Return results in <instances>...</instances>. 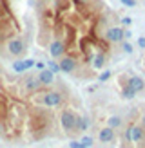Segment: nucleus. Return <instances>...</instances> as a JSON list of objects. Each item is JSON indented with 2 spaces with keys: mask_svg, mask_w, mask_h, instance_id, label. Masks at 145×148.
Here are the masks:
<instances>
[{
  "mask_svg": "<svg viewBox=\"0 0 145 148\" xmlns=\"http://www.w3.org/2000/svg\"><path fill=\"white\" fill-rule=\"evenodd\" d=\"M89 127H91V119L87 117V114H80L78 117H76V136L80 137V136H84L87 130H89Z\"/></svg>",
  "mask_w": 145,
  "mask_h": 148,
  "instance_id": "4",
  "label": "nucleus"
},
{
  "mask_svg": "<svg viewBox=\"0 0 145 148\" xmlns=\"http://www.w3.org/2000/svg\"><path fill=\"white\" fill-rule=\"evenodd\" d=\"M122 96H123L125 99H134L136 92H134V90H133V88H130L129 85H125V87H123V90H122Z\"/></svg>",
  "mask_w": 145,
  "mask_h": 148,
  "instance_id": "7",
  "label": "nucleus"
},
{
  "mask_svg": "<svg viewBox=\"0 0 145 148\" xmlns=\"http://www.w3.org/2000/svg\"><path fill=\"white\" fill-rule=\"evenodd\" d=\"M33 42V0H0V60H20Z\"/></svg>",
  "mask_w": 145,
  "mask_h": 148,
  "instance_id": "3",
  "label": "nucleus"
},
{
  "mask_svg": "<svg viewBox=\"0 0 145 148\" xmlns=\"http://www.w3.org/2000/svg\"><path fill=\"white\" fill-rule=\"evenodd\" d=\"M78 141L82 143V146H84V148H91V146H93V137L85 136V134H84V136H80V139H78Z\"/></svg>",
  "mask_w": 145,
  "mask_h": 148,
  "instance_id": "8",
  "label": "nucleus"
},
{
  "mask_svg": "<svg viewBox=\"0 0 145 148\" xmlns=\"http://www.w3.org/2000/svg\"><path fill=\"white\" fill-rule=\"evenodd\" d=\"M122 125H123V121H122V117H118V116H113L111 119H109V127H111L113 130L116 127H122Z\"/></svg>",
  "mask_w": 145,
  "mask_h": 148,
  "instance_id": "9",
  "label": "nucleus"
},
{
  "mask_svg": "<svg viewBox=\"0 0 145 148\" xmlns=\"http://www.w3.org/2000/svg\"><path fill=\"white\" fill-rule=\"evenodd\" d=\"M98 139H100V143H111L113 139H114V130L111 127H105V128H102L98 132Z\"/></svg>",
  "mask_w": 145,
  "mask_h": 148,
  "instance_id": "6",
  "label": "nucleus"
},
{
  "mask_svg": "<svg viewBox=\"0 0 145 148\" xmlns=\"http://www.w3.org/2000/svg\"><path fill=\"white\" fill-rule=\"evenodd\" d=\"M55 85H44L38 72L7 69L0 60V143L31 146L46 139L65 137L60 114L46 105V94Z\"/></svg>",
  "mask_w": 145,
  "mask_h": 148,
  "instance_id": "2",
  "label": "nucleus"
},
{
  "mask_svg": "<svg viewBox=\"0 0 145 148\" xmlns=\"http://www.w3.org/2000/svg\"><path fill=\"white\" fill-rule=\"evenodd\" d=\"M127 85L133 88V90L138 94V92H143L145 90V79L142 76H136V74H133V76H129L127 79Z\"/></svg>",
  "mask_w": 145,
  "mask_h": 148,
  "instance_id": "5",
  "label": "nucleus"
},
{
  "mask_svg": "<svg viewBox=\"0 0 145 148\" xmlns=\"http://www.w3.org/2000/svg\"><path fill=\"white\" fill-rule=\"evenodd\" d=\"M120 45H122V51H123V53H127V54H130V53H133V45H130V42L123 40V42L120 43Z\"/></svg>",
  "mask_w": 145,
  "mask_h": 148,
  "instance_id": "10",
  "label": "nucleus"
},
{
  "mask_svg": "<svg viewBox=\"0 0 145 148\" xmlns=\"http://www.w3.org/2000/svg\"><path fill=\"white\" fill-rule=\"evenodd\" d=\"M109 74H111V72H109V71H105V72H102V74H100V76H98V78H100L102 81H105V79L109 78Z\"/></svg>",
  "mask_w": 145,
  "mask_h": 148,
  "instance_id": "12",
  "label": "nucleus"
},
{
  "mask_svg": "<svg viewBox=\"0 0 145 148\" xmlns=\"http://www.w3.org/2000/svg\"><path fill=\"white\" fill-rule=\"evenodd\" d=\"M138 45H140V47H145V38H138Z\"/></svg>",
  "mask_w": 145,
  "mask_h": 148,
  "instance_id": "13",
  "label": "nucleus"
},
{
  "mask_svg": "<svg viewBox=\"0 0 145 148\" xmlns=\"http://www.w3.org/2000/svg\"><path fill=\"white\" fill-rule=\"evenodd\" d=\"M35 43L47 49L60 42L65 56L78 65V79H94L93 60L104 54L109 62L116 54V45L107 40V33L118 25L116 13L105 0H33Z\"/></svg>",
  "mask_w": 145,
  "mask_h": 148,
  "instance_id": "1",
  "label": "nucleus"
},
{
  "mask_svg": "<svg viewBox=\"0 0 145 148\" xmlns=\"http://www.w3.org/2000/svg\"><path fill=\"white\" fill-rule=\"evenodd\" d=\"M120 2L123 5H127V7H134L136 5V0H120Z\"/></svg>",
  "mask_w": 145,
  "mask_h": 148,
  "instance_id": "11",
  "label": "nucleus"
}]
</instances>
